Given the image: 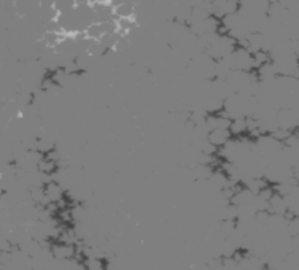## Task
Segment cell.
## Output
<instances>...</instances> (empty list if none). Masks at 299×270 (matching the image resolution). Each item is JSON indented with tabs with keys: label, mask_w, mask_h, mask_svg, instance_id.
<instances>
[{
	"label": "cell",
	"mask_w": 299,
	"mask_h": 270,
	"mask_svg": "<svg viewBox=\"0 0 299 270\" xmlns=\"http://www.w3.org/2000/svg\"><path fill=\"white\" fill-rule=\"evenodd\" d=\"M49 253L56 259V261H68L77 256V245L64 243V242H54L49 246Z\"/></svg>",
	"instance_id": "cell-1"
},
{
	"label": "cell",
	"mask_w": 299,
	"mask_h": 270,
	"mask_svg": "<svg viewBox=\"0 0 299 270\" xmlns=\"http://www.w3.org/2000/svg\"><path fill=\"white\" fill-rule=\"evenodd\" d=\"M231 138H233V135L229 132V129H213V131H210L207 135L208 143L215 146L216 149L223 148Z\"/></svg>",
	"instance_id": "cell-2"
},
{
	"label": "cell",
	"mask_w": 299,
	"mask_h": 270,
	"mask_svg": "<svg viewBox=\"0 0 299 270\" xmlns=\"http://www.w3.org/2000/svg\"><path fill=\"white\" fill-rule=\"evenodd\" d=\"M229 132H231L233 138H242L248 132V126H247V118H234L231 119V124H229Z\"/></svg>",
	"instance_id": "cell-3"
},
{
	"label": "cell",
	"mask_w": 299,
	"mask_h": 270,
	"mask_svg": "<svg viewBox=\"0 0 299 270\" xmlns=\"http://www.w3.org/2000/svg\"><path fill=\"white\" fill-rule=\"evenodd\" d=\"M85 270H107V264L104 259H99V256H88L83 259Z\"/></svg>",
	"instance_id": "cell-4"
},
{
	"label": "cell",
	"mask_w": 299,
	"mask_h": 270,
	"mask_svg": "<svg viewBox=\"0 0 299 270\" xmlns=\"http://www.w3.org/2000/svg\"><path fill=\"white\" fill-rule=\"evenodd\" d=\"M269 2H278V0H269Z\"/></svg>",
	"instance_id": "cell-5"
}]
</instances>
